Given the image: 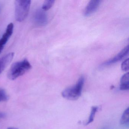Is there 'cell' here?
Returning a JSON list of instances; mask_svg holds the SVG:
<instances>
[{"label": "cell", "mask_w": 129, "mask_h": 129, "mask_svg": "<svg viewBox=\"0 0 129 129\" xmlns=\"http://www.w3.org/2000/svg\"><path fill=\"white\" fill-rule=\"evenodd\" d=\"M30 63L27 59L15 62L12 65L8 74L10 80H14L22 76L31 69Z\"/></svg>", "instance_id": "1"}, {"label": "cell", "mask_w": 129, "mask_h": 129, "mask_svg": "<svg viewBox=\"0 0 129 129\" xmlns=\"http://www.w3.org/2000/svg\"><path fill=\"white\" fill-rule=\"evenodd\" d=\"M84 81V78L81 77L75 85L64 90L62 92V95L69 100H77L81 95Z\"/></svg>", "instance_id": "2"}, {"label": "cell", "mask_w": 129, "mask_h": 129, "mask_svg": "<svg viewBox=\"0 0 129 129\" xmlns=\"http://www.w3.org/2000/svg\"><path fill=\"white\" fill-rule=\"evenodd\" d=\"M31 4L30 1H15V16L17 21H22L27 18L30 11Z\"/></svg>", "instance_id": "3"}, {"label": "cell", "mask_w": 129, "mask_h": 129, "mask_svg": "<svg viewBox=\"0 0 129 129\" xmlns=\"http://www.w3.org/2000/svg\"><path fill=\"white\" fill-rule=\"evenodd\" d=\"M129 46L128 45L123 49L118 54H117V55L111 59H109L108 61L105 62V63H103L102 65V67L109 66L120 61L123 59L125 56L127 55L129 53Z\"/></svg>", "instance_id": "4"}, {"label": "cell", "mask_w": 129, "mask_h": 129, "mask_svg": "<svg viewBox=\"0 0 129 129\" xmlns=\"http://www.w3.org/2000/svg\"><path fill=\"white\" fill-rule=\"evenodd\" d=\"M13 29L14 25L13 23H10L7 26L5 33L0 39V54L2 52L4 46L12 35Z\"/></svg>", "instance_id": "5"}, {"label": "cell", "mask_w": 129, "mask_h": 129, "mask_svg": "<svg viewBox=\"0 0 129 129\" xmlns=\"http://www.w3.org/2000/svg\"><path fill=\"white\" fill-rule=\"evenodd\" d=\"M34 19L35 23L40 26L46 25L48 22L47 15L45 11L42 9H38L35 12Z\"/></svg>", "instance_id": "6"}, {"label": "cell", "mask_w": 129, "mask_h": 129, "mask_svg": "<svg viewBox=\"0 0 129 129\" xmlns=\"http://www.w3.org/2000/svg\"><path fill=\"white\" fill-rule=\"evenodd\" d=\"M100 1L92 0L90 1L85 8L84 12V15L85 16L90 15L95 12L99 8L100 4Z\"/></svg>", "instance_id": "7"}, {"label": "cell", "mask_w": 129, "mask_h": 129, "mask_svg": "<svg viewBox=\"0 0 129 129\" xmlns=\"http://www.w3.org/2000/svg\"><path fill=\"white\" fill-rule=\"evenodd\" d=\"M14 56V53H10L0 58V74L12 61Z\"/></svg>", "instance_id": "8"}, {"label": "cell", "mask_w": 129, "mask_h": 129, "mask_svg": "<svg viewBox=\"0 0 129 129\" xmlns=\"http://www.w3.org/2000/svg\"><path fill=\"white\" fill-rule=\"evenodd\" d=\"M120 89L122 90H128L129 89V74L128 72L124 74L121 78Z\"/></svg>", "instance_id": "9"}, {"label": "cell", "mask_w": 129, "mask_h": 129, "mask_svg": "<svg viewBox=\"0 0 129 129\" xmlns=\"http://www.w3.org/2000/svg\"><path fill=\"white\" fill-rule=\"evenodd\" d=\"M129 108L124 111L122 115L121 119V123L122 124H127L129 123Z\"/></svg>", "instance_id": "10"}, {"label": "cell", "mask_w": 129, "mask_h": 129, "mask_svg": "<svg viewBox=\"0 0 129 129\" xmlns=\"http://www.w3.org/2000/svg\"><path fill=\"white\" fill-rule=\"evenodd\" d=\"M98 107L97 106H95L92 107L90 115L89 117L88 121L86 123V125H88L92 121H93L94 117H95V115L96 112L98 111Z\"/></svg>", "instance_id": "11"}, {"label": "cell", "mask_w": 129, "mask_h": 129, "mask_svg": "<svg viewBox=\"0 0 129 129\" xmlns=\"http://www.w3.org/2000/svg\"><path fill=\"white\" fill-rule=\"evenodd\" d=\"M55 3V1L53 0H47L44 3L42 9L44 11H47L52 7Z\"/></svg>", "instance_id": "12"}, {"label": "cell", "mask_w": 129, "mask_h": 129, "mask_svg": "<svg viewBox=\"0 0 129 129\" xmlns=\"http://www.w3.org/2000/svg\"><path fill=\"white\" fill-rule=\"evenodd\" d=\"M8 99L9 96L6 91L3 89L0 88V102L7 101Z\"/></svg>", "instance_id": "13"}, {"label": "cell", "mask_w": 129, "mask_h": 129, "mask_svg": "<svg viewBox=\"0 0 129 129\" xmlns=\"http://www.w3.org/2000/svg\"><path fill=\"white\" fill-rule=\"evenodd\" d=\"M121 69L124 71H127L129 70V59H127L122 63Z\"/></svg>", "instance_id": "14"}, {"label": "cell", "mask_w": 129, "mask_h": 129, "mask_svg": "<svg viewBox=\"0 0 129 129\" xmlns=\"http://www.w3.org/2000/svg\"><path fill=\"white\" fill-rule=\"evenodd\" d=\"M5 114L4 113L2 112H0V119L3 118L5 117Z\"/></svg>", "instance_id": "15"}, {"label": "cell", "mask_w": 129, "mask_h": 129, "mask_svg": "<svg viewBox=\"0 0 129 129\" xmlns=\"http://www.w3.org/2000/svg\"><path fill=\"white\" fill-rule=\"evenodd\" d=\"M7 129H18V128H15V127H9V128H8Z\"/></svg>", "instance_id": "16"}]
</instances>
